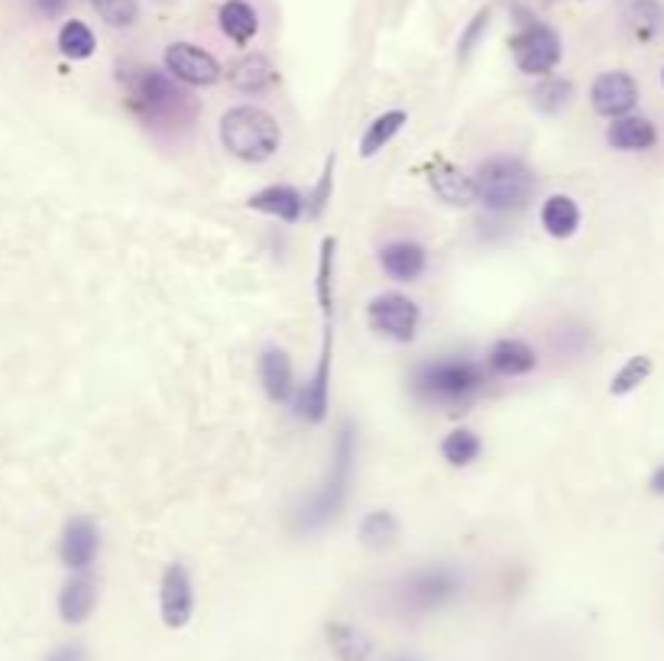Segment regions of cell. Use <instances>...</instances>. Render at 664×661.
Returning <instances> with one entry per match:
<instances>
[{"instance_id":"1","label":"cell","mask_w":664,"mask_h":661,"mask_svg":"<svg viewBox=\"0 0 664 661\" xmlns=\"http://www.w3.org/2000/svg\"><path fill=\"white\" fill-rule=\"evenodd\" d=\"M357 447H360L357 425L354 422H340L337 438H334L328 477H325V483L308 496V503L296 513L298 529H305V532L321 529V525H328L344 510L347 493H350V480H354V467H357Z\"/></svg>"},{"instance_id":"2","label":"cell","mask_w":664,"mask_h":661,"mask_svg":"<svg viewBox=\"0 0 664 661\" xmlns=\"http://www.w3.org/2000/svg\"><path fill=\"white\" fill-rule=\"evenodd\" d=\"M486 386V369L470 357H438L418 364L412 389L418 399L435 405H467Z\"/></svg>"},{"instance_id":"3","label":"cell","mask_w":664,"mask_h":661,"mask_svg":"<svg viewBox=\"0 0 664 661\" xmlns=\"http://www.w3.org/2000/svg\"><path fill=\"white\" fill-rule=\"evenodd\" d=\"M218 137H221L224 149L244 162H266L276 156V149L283 144L279 124L254 105H237V108L224 110Z\"/></svg>"},{"instance_id":"4","label":"cell","mask_w":664,"mask_h":661,"mask_svg":"<svg viewBox=\"0 0 664 661\" xmlns=\"http://www.w3.org/2000/svg\"><path fill=\"white\" fill-rule=\"evenodd\" d=\"M477 201L483 208L496 211V215H513L522 211L532 195H535V176L525 162H518L513 156H496V159H486L477 176Z\"/></svg>"},{"instance_id":"5","label":"cell","mask_w":664,"mask_h":661,"mask_svg":"<svg viewBox=\"0 0 664 661\" xmlns=\"http://www.w3.org/2000/svg\"><path fill=\"white\" fill-rule=\"evenodd\" d=\"M130 105L143 114V120H162V124H182L191 114V98L182 85L169 72L159 69H140L130 78Z\"/></svg>"},{"instance_id":"6","label":"cell","mask_w":664,"mask_h":661,"mask_svg":"<svg viewBox=\"0 0 664 661\" xmlns=\"http://www.w3.org/2000/svg\"><path fill=\"white\" fill-rule=\"evenodd\" d=\"M464 588V578L447 568V564H428V568H418L412 571L403 588H399V600L408 613H432V610H442L447 606L457 593Z\"/></svg>"},{"instance_id":"7","label":"cell","mask_w":664,"mask_h":661,"mask_svg":"<svg viewBox=\"0 0 664 661\" xmlns=\"http://www.w3.org/2000/svg\"><path fill=\"white\" fill-rule=\"evenodd\" d=\"M369 328L389 341H399V344H408L418 331V322H422V308L418 302H412L408 295L403 293H383L376 295L369 302L367 308Z\"/></svg>"},{"instance_id":"8","label":"cell","mask_w":664,"mask_h":661,"mask_svg":"<svg viewBox=\"0 0 664 661\" xmlns=\"http://www.w3.org/2000/svg\"><path fill=\"white\" fill-rule=\"evenodd\" d=\"M331 351H334V318H325V337H321V354L315 373L298 393V415L311 425L328 418V403H331Z\"/></svg>"},{"instance_id":"9","label":"cell","mask_w":664,"mask_h":661,"mask_svg":"<svg viewBox=\"0 0 664 661\" xmlns=\"http://www.w3.org/2000/svg\"><path fill=\"white\" fill-rule=\"evenodd\" d=\"M518 72L548 75L561 62V37L545 23H525L513 39Z\"/></svg>"},{"instance_id":"10","label":"cell","mask_w":664,"mask_h":661,"mask_svg":"<svg viewBox=\"0 0 664 661\" xmlns=\"http://www.w3.org/2000/svg\"><path fill=\"white\" fill-rule=\"evenodd\" d=\"M166 72L172 75L182 85H195V88H208L221 81V66L211 52L191 46V42H172L166 49Z\"/></svg>"},{"instance_id":"11","label":"cell","mask_w":664,"mask_h":661,"mask_svg":"<svg viewBox=\"0 0 664 661\" xmlns=\"http://www.w3.org/2000/svg\"><path fill=\"white\" fill-rule=\"evenodd\" d=\"M159 613L169 629H185L195 613V588L185 564H169L159 584Z\"/></svg>"},{"instance_id":"12","label":"cell","mask_w":664,"mask_h":661,"mask_svg":"<svg viewBox=\"0 0 664 661\" xmlns=\"http://www.w3.org/2000/svg\"><path fill=\"white\" fill-rule=\"evenodd\" d=\"M591 105L599 117H626L638 105V85L626 72H603L591 88Z\"/></svg>"},{"instance_id":"13","label":"cell","mask_w":664,"mask_h":661,"mask_svg":"<svg viewBox=\"0 0 664 661\" xmlns=\"http://www.w3.org/2000/svg\"><path fill=\"white\" fill-rule=\"evenodd\" d=\"M101 551V535H98V525L85 515H75L72 522L66 525L62 532V542H59V558L62 564L75 571V574H85L95 558Z\"/></svg>"},{"instance_id":"14","label":"cell","mask_w":664,"mask_h":661,"mask_svg":"<svg viewBox=\"0 0 664 661\" xmlns=\"http://www.w3.org/2000/svg\"><path fill=\"white\" fill-rule=\"evenodd\" d=\"M379 266L396 283H415L428 269V254L415 240H393L379 250Z\"/></svg>"},{"instance_id":"15","label":"cell","mask_w":664,"mask_h":661,"mask_svg":"<svg viewBox=\"0 0 664 661\" xmlns=\"http://www.w3.org/2000/svg\"><path fill=\"white\" fill-rule=\"evenodd\" d=\"M247 208H254L259 215H269V218L286 220V224H296L305 215V195L293 185H266V188H259L257 195L247 198Z\"/></svg>"},{"instance_id":"16","label":"cell","mask_w":664,"mask_h":661,"mask_svg":"<svg viewBox=\"0 0 664 661\" xmlns=\"http://www.w3.org/2000/svg\"><path fill=\"white\" fill-rule=\"evenodd\" d=\"M259 379L262 389L272 403H289L296 393V376H293V361L283 347H266L259 354Z\"/></svg>"},{"instance_id":"17","label":"cell","mask_w":664,"mask_h":661,"mask_svg":"<svg viewBox=\"0 0 664 661\" xmlns=\"http://www.w3.org/2000/svg\"><path fill=\"white\" fill-rule=\"evenodd\" d=\"M486 367L496 376H525V373L538 367V354L522 337H503L489 347Z\"/></svg>"},{"instance_id":"18","label":"cell","mask_w":664,"mask_h":661,"mask_svg":"<svg viewBox=\"0 0 664 661\" xmlns=\"http://www.w3.org/2000/svg\"><path fill=\"white\" fill-rule=\"evenodd\" d=\"M658 140V130L648 117H638V114H626V117H616L610 127H606V144L620 152H642V149L655 147Z\"/></svg>"},{"instance_id":"19","label":"cell","mask_w":664,"mask_h":661,"mask_svg":"<svg viewBox=\"0 0 664 661\" xmlns=\"http://www.w3.org/2000/svg\"><path fill=\"white\" fill-rule=\"evenodd\" d=\"M95 603H98V590H95V581L88 574H75L72 581H66V588L59 590L62 623L81 625L95 613Z\"/></svg>"},{"instance_id":"20","label":"cell","mask_w":664,"mask_h":661,"mask_svg":"<svg viewBox=\"0 0 664 661\" xmlns=\"http://www.w3.org/2000/svg\"><path fill=\"white\" fill-rule=\"evenodd\" d=\"M276 69H272V62L266 59V56H244L240 62H234V69H230V85L237 88V91H244V95H262V91H269L272 85H276Z\"/></svg>"},{"instance_id":"21","label":"cell","mask_w":664,"mask_h":661,"mask_svg":"<svg viewBox=\"0 0 664 661\" xmlns=\"http://www.w3.org/2000/svg\"><path fill=\"white\" fill-rule=\"evenodd\" d=\"M432 188L435 195L447 201L450 208H467L477 201V185H474V176H464L460 169L454 166H438L432 172Z\"/></svg>"},{"instance_id":"22","label":"cell","mask_w":664,"mask_h":661,"mask_svg":"<svg viewBox=\"0 0 664 661\" xmlns=\"http://www.w3.org/2000/svg\"><path fill=\"white\" fill-rule=\"evenodd\" d=\"M542 227L552 234L554 240H567L581 227V208L571 195H552L542 205Z\"/></svg>"},{"instance_id":"23","label":"cell","mask_w":664,"mask_h":661,"mask_svg":"<svg viewBox=\"0 0 664 661\" xmlns=\"http://www.w3.org/2000/svg\"><path fill=\"white\" fill-rule=\"evenodd\" d=\"M218 27L224 37H230L234 42H247L257 37L259 17L247 0H224L218 10Z\"/></svg>"},{"instance_id":"24","label":"cell","mask_w":664,"mask_h":661,"mask_svg":"<svg viewBox=\"0 0 664 661\" xmlns=\"http://www.w3.org/2000/svg\"><path fill=\"white\" fill-rule=\"evenodd\" d=\"M328 645H331L337 661H367L373 655V642L367 632H360L357 625L331 623L328 625Z\"/></svg>"},{"instance_id":"25","label":"cell","mask_w":664,"mask_h":661,"mask_svg":"<svg viewBox=\"0 0 664 661\" xmlns=\"http://www.w3.org/2000/svg\"><path fill=\"white\" fill-rule=\"evenodd\" d=\"M406 110H386V114H379L367 130H364V137H360V156H364V159H373L379 149L389 147L393 137L406 127Z\"/></svg>"},{"instance_id":"26","label":"cell","mask_w":664,"mask_h":661,"mask_svg":"<svg viewBox=\"0 0 664 661\" xmlns=\"http://www.w3.org/2000/svg\"><path fill=\"white\" fill-rule=\"evenodd\" d=\"M396 539H399V519L389 513V510H373V513L364 515V522H360V542L369 551L393 549Z\"/></svg>"},{"instance_id":"27","label":"cell","mask_w":664,"mask_h":661,"mask_svg":"<svg viewBox=\"0 0 664 661\" xmlns=\"http://www.w3.org/2000/svg\"><path fill=\"white\" fill-rule=\"evenodd\" d=\"M483 454V441L477 432L470 428H454L447 438L442 441V457L450 467H470Z\"/></svg>"},{"instance_id":"28","label":"cell","mask_w":664,"mask_h":661,"mask_svg":"<svg viewBox=\"0 0 664 661\" xmlns=\"http://www.w3.org/2000/svg\"><path fill=\"white\" fill-rule=\"evenodd\" d=\"M337 250V240L325 237L321 240V254H318V279H315V289H318V305H321V315L334 318V254Z\"/></svg>"},{"instance_id":"29","label":"cell","mask_w":664,"mask_h":661,"mask_svg":"<svg viewBox=\"0 0 664 661\" xmlns=\"http://www.w3.org/2000/svg\"><path fill=\"white\" fill-rule=\"evenodd\" d=\"M652 357L648 354H635V357H628L626 364L620 367V373L613 376V383H610V396H628V393H635L648 376H652Z\"/></svg>"},{"instance_id":"30","label":"cell","mask_w":664,"mask_h":661,"mask_svg":"<svg viewBox=\"0 0 664 661\" xmlns=\"http://www.w3.org/2000/svg\"><path fill=\"white\" fill-rule=\"evenodd\" d=\"M95 46L98 42H95V33H91L88 23H81V20L62 23V30H59V52L66 59H88L95 52Z\"/></svg>"},{"instance_id":"31","label":"cell","mask_w":664,"mask_h":661,"mask_svg":"<svg viewBox=\"0 0 664 661\" xmlns=\"http://www.w3.org/2000/svg\"><path fill=\"white\" fill-rule=\"evenodd\" d=\"M571 95H574V85L564 81V78H548L535 88V108L545 110V114H557L571 105Z\"/></svg>"},{"instance_id":"32","label":"cell","mask_w":664,"mask_h":661,"mask_svg":"<svg viewBox=\"0 0 664 661\" xmlns=\"http://www.w3.org/2000/svg\"><path fill=\"white\" fill-rule=\"evenodd\" d=\"M334 166H337V156L331 152V156L325 159V169H321V176H318L315 191L305 198V215H311V218H321V215H325V208H328L334 191Z\"/></svg>"},{"instance_id":"33","label":"cell","mask_w":664,"mask_h":661,"mask_svg":"<svg viewBox=\"0 0 664 661\" xmlns=\"http://www.w3.org/2000/svg\"><path fill=\"white\" fill-rule=\"evenodd\" d=\"M628 23H632L635 37H655L658 27H662V10H658V3H655V0H635V3L628 7Z\"/></svg>"},{"instance_id":"34","label":"cell","mask_w":664,"mask_h":661,"mask_svg":"<svg viewBox=\"0 0 664 661\" xmlns=\"http://www.w3.org/2000/svg\"><path fill=\"white\" fill-rule=\"evenodd\" d=\"M95 10L111 27H133L137 17H140L137 0H95Z\"/></svg>"},{"instance_id":"35","label":"cell","mask_w":664,"mask_h":661,"mask_svg":"<svg viewBox=\"0 0 664 661\" xmlns=\"http://www.w3.org/2000/svg\"><path fill=\"white\" fill-rule=\"evenodd\" d=\"M486 27H489V7L480 10V13L470 20V27L464 30V37H460V42H457V56H460V59H467V56L477 49V42H480L483 33H486Z\"/></svg>"},{"instance_id":"36","label":"cell","mask_w":664,"mask_h":661,"mask_svg":"<svg viewBox=\"0 0 664 661\" xmlns=\"http://www.w3.org/2000/svg\"><path fill=\"white\" fill-rule=\"evenodd\" d=\"M46 661H88V652H85L81 645L69 642V645H59Z\"/></svg>"},{"instance_id":"37","label":"cell","mask_w":664,"mask_h":661,"mask_svg":"<svg viewBox=\"0 0 664 661\" xmlns=\"http://www.w3.org/2000/svg\"><path fill=\"white\" fill-rule=\"evenodd\" d=\"M33 7H37L39 17H59L62 10H66V0H33Z\"/></svg>"},{"instance_id":"38","label":"cell","mask_w":664,"mask_h":661,"mask_svg":"<svg viewBox=\"0 0 664 661\" xmlns=\"http://www.w3.org/2000/svg\"><path fill=\"white\" fill-rule=\"evenodd\" d=\"M648 486H652V493H655V496H664V464L655 471V474H652Z\"/></svg>"},{"instance_id":"39","label":"cell","mask_w":664,"mask_h":661,"mask_svg":"<svg viewBox=\"0 0 664 661\" xmlns=\"http://www.w3.org/2000/svg\"><path fill=\"white\" fill-rule=\"evenodd\" d=\"M393 661H418V659H408V655H403V659H393Z\"/></svg>"},{"instance_id":"40","label":"cell","mask_w":664,"mask_h":661,"mask_svg":"<svg viewBox=\"0 0 664 661\" xmlns=\"http://www.w3.org/2000/svg\"><path fill=\"white\" fill-rule=\"evenodd\" d=\"M662 81H664V72H662Z\"/></svg>"}]
</instances>
